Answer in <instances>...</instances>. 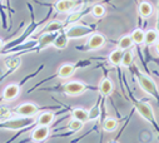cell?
Returning <instances> with one entry per match:
<instances>
[{"label":"cell","instance_id":"cell-1","mask_svg":"<svg viewBox=\"0 0 159 143\" xmlns=\"http://www.w3.org/2000/svg\"><path fill=\"white\" fill-rule=\"evenodd\" d=\"M138 83H139L140 88H142L145 93L150 94L152 97H157V95H158L157 85H155L154 81H153L152 78H149L148 76L142 74V73H140V74H138Z\"/></svg>","mask_w":159,"mask_h":143},{"label":"cell","instance_id":"cell-2","mask_svg":"<svg viewBox=\"0 0 159 143\" xmlns=\"http://www.w3.org/2000/svg\"><path fill=\"white\" fill-rule=\"evenodd\" d=\"M135 109L139 113V116L143 117L149 123H154L155 122L154 111L152 108V105H149L148 103H145V102H137L135 103Z\"/></svg>","mask_w":159,"mask_h":143},{"label":"cell","instance_id":"cell-3","mask_svg":"<svg viewBox=\"0 0 159 143\" xmlns=\"http://www.w3.org/2000/svg\"><path fill=\"white\" fill-rule=\"evenodd\" d=\"M38 112H39V108L34 103H23L15 108V113L18 116L25 117V118H31V117L36 116Z\"/></svg>","mask_w":159,"mask_h":143},{"label":"cell","instance_id":"cell-4","mask_svg":"<svg viewBox=\"0 0 159 143\" xmlns=\"http://www.w3.org/2000/svg\"><path fill=\"white\" fill-rule=\"evenodd\" d=\"M85 84L83 82H79V81H73L69 82L64 85V92L66 95L70 97H75V95H80L85 92Z\"/></svg>","mask_w":159,"mask_h":143},{"label":"cell","instance_id":"cell-5","mask_svg":"<svg viewBox=\"0 0 159 143\" xmlns=\"http://www.w3.org/2000/svg\"><path fill=\"white\" fill-rule=\"evenodd\" d=\"M90 33L92 30L88 26H71L65 31V35L68 39H76V38H83Z\"/></svg>","mask_w":159,"mask_h":143},{"label":"cell","instance_id":"cell-6","mask_svg":"<svg viewBox=\"0 0 159 143\" xmlns=\"http://www.w3.org/2000/svg\"><path fill=\"white\" fill-rule=\"evenodd\" d=\"M31 119L30 118H25V117H20V118H16V119H8L5 121L4 123V127L5 128H9V129H20V128H24L29 124H31Z\"/></svg>","mask_w":159,"mask_h":143},{"label":"cell","instance_id":"cell-7","mask_svg":"<svg viewBox=\"0 0 159 143\" xmlns=\"http://www.w3.org/2000/svg\"><path fill=\"white\" fill-rule=\"evenodd\" d=\"M104 44H105V38H104V35H102V34H99V33L92 34L90 37H89V39H88V42H87L88 49H92V50L99 49V48H102Z\"/></svg>","mask_w":159,"mask_h":143},{"label":"cell","instance_id":"cell-8","mask_svg":"<svg viewBox=\"0 0 159 143\" xmlns=\"http://www.w3.org/2000/svg\"><path fill=\"white\" fill-rule=\"evenodd\" d=\"M49 127H45V126H38L33 133H31V139L35 141V142H43L44 139L48 138L49 136Z\"/></svg>","mask_w":159,"mask_h":143},{"label":"cell","instance_id":"cell-9","mask_svg":"<svg viewBox=\"0 0 159 143\" xmlns=\"http://www.w3.org/2000/svg\"><path fill=\"white\" fill-rule=\"evenodd\" d=\"M20 93V87L15 83H11L9 85H7L3 90V98L5 100H13L15 99Z\"/></svg>","mask_w":159,"mask_h":143},{"label":"cell","instance_id":"cell-10","mask_svg":"<svg viewBox=\"0 0 159 143\" xmlns=\"http://www.w3.org/2000/svg\"><path fill=\"white\" fill-rule=\"evenodd\" d=\"M75 4H76L75 0H59L55 4V9L59 13H68L75 7Z\"/></svg>","mask_w":159,"mask_h":143},{"label":"cell","instance_id":"cell-11","mask_svg":"<svg viewBox=\"0 0 159 143\" xmlns=\"http://www.w3.org/2000/svg\"><path fill=\"white\" fill-rule=\"evenodd\" d=\"M75 72V68L73 64H63L59 69H58V77L61 78V79H68L70 78Z\"/></svg>","mask_w":159,"mask_h":143},{"label":"cell","instance_id":"cell-12","mask_svg":"<svg viewBox=\"0 0 159 143\" xmlns=\"http://www.w3.org/2000/svg\"><path fill=\"white\" fill-rule=\"evenodd\" d=\"M53 121H54V113L53 112H43L36 119L38 126H45V127H49L53 123Z\"/></svg>","mask_w":159,"mask_h":143},{"label":"cell","instance_id":"cell-13","mask_svg":"<svg viewBox=\"0 0 159 143\" xmlns=\"http://www.w3.org/2000/svg\"><path fill=\"white\" fill-rule=\"evenodd\" d=\"M138 13L143 18H149L153 14V5L148 2H140L138 5Z\"/></svg>","mask_w":159,"mask_h":143},{"label":"cell","instance_id":"cell-14","mask_svg":"<svg viewBox=\"0 0 159 143\" xmlns=\"http://www.w3.org/2000/svg\"><path fill=\"white\" fill-rule=\"evenodd\" d=\"M71 117H73L74 119H78V121L83 122V123H87V122L89 121V113H88V111L84 109V108H75V109H73Z\"/></svg>","mask_w":159,"mask_h":143},{"label":"cell","instance_id":"cell-15","mask_svg":"<svg viewBox=\"0 0 159 143\" xmlns=\"http://www.w3.org/2000/svg\"><path fill=\"white\" fill-rule=\"evenodd\" d=\"M113 88H114L113 87V82L110 79H108V78L103 79L100 82V84H99V92L105 97H108V95H110L113 93Z\"/></svg>","mask_w":159,"mask_h":143},{"label":"cell","instance_id":"cell-16","mask_svg":"<svg viewBox=\"0 0 159 143\" xmlns=\"http://www.w3.org/2000/svg\"><path fill=\"white\" fill-rule=\"evenodd\" d=\"M159 40V34L155 29H149L144 33V43L148 45H152Z\"/></svg>","mask_w":159,"mask_h":143},{"label":"cell","instance_id":"cell-17","mask_svg":"<svg viewBox=\"0 0 159 143\" xmlns=\"http://www.w3.org/2000/svg\"><path fill=\"white\" fill-rule=\"evenodd\" d=\"M55 38H57V35L54 33H45L43 37L40 38V42H39V48L43 49V48L53 44V42L55 40Z\"/></svg>","mask_w":159,"mask_h":143},{"label":"cell","instance_id":"cell-18","mask_svg":"<svg viewBox=\"0 0 159 143\" xmlns=\"http://www.w3.org/2000/svg\"><path fill=\"white\" fill-rule=\"evenodd\" d=\"M123 50H120V49H114L110 54H109V62L111 63V64H114V65H116V64H120V62H122V58H123Z\"/></svg>","mask_w":159,"mask_h":143},{"label":"cell","instance_id":"cell-19","mask_svg":"<svg viewBox=\"0 0 159 143\" xmlns=\"http://www.w3.org/2000/svg\"><path fill=\"white\" fill-rule=\"evenodd\" d=\"M133 40L130 38V35H124V37L120 38V40H119L118 45H119V49L120 50H128L133 47Z\"/></svg>","mask_w":159,"mask_h":143},{"label":"cell","instance_id":"cell-20","mask_svg":"<svg viewBox=\"0 0 159 143\" xmlns=\"http://www.w3.org/2000/svg\"><path fill=\"white\" fill-rule=\"evenodd\" d=\"M130 38H132L134 44H143L144 43V31L142 29H135L132 33Z\"/></svg>","mask_w":159,"mask_h":143},{"label":"cell","instance_id":"cell-21","mask_svg":"<svg viewBox=\"0 0 159 143\" xmlns=\"http://www.w3.org/2000/svg\"><path fill=\"white\" fill-rule=\"evenodd\" d=\"M53 45L57 49H64V48H66V45H68V38H66V35H58V37L55 38V40L53 42Z\"/></svg>","mask_w":159,"mask_h":143},{"label":"cell","instance_id":"cell-22","mask_svg":"<svg viewBox=\"0 0 159 143\" xmlns=\"http://www.w3.org/2000/svg\"><path fill=\"white\" fill-rule=\"evenodd\" d=\"M116 126H118V123H116V121L114 118H105L104 122H103V129L105 132H113V131H115Z\"/></svg>","mask_w":159,"mask_h":143},{"label":"cell","instance_id":"cell-23","mask_svg":"<svg viewBox=\"0 0 159 143\" xmlns=\"http://www.w3.org/2000/svg\"><path fill=\"white\" fill-rule=\"evenodd\" d=\"M61 28H63L61 23H58V21H50L49 24L45 25V28L43 29V33H44V34H45V33H55V31L60 30Z\"/></svg>","mask_w":159,"mask_h":143},{"label":"cell","instance_id":"cell-24","mask_svg":"<svg viewBox=\"0 0 159 143\" xmlns=\"http://www.w3.org/2000/svg\"><path fill=\"white\" fill-rule=\"evenodd\" d=\"M133 59H134V55H133V52L128 50L125 53H123V58H122V62L120 64L124 67V68H129L133 63Z\"/></svg>","mask_w":159,"mask_h":143},{"label":"cell","instance_id":"cell-25","mask_svg":"<svg viewBox=\"0 0 159 143\" xmlns=\"http://www.w3.org/2000/svg\"><path fill=\"white\" fill-rule=\"evenodd\" d=\"M21 63V59L20 58H16V57H13V58H8L5 60V65L8 69L13 70V69H16Z\"/></svg>","mask_w":159,"mask_h":143},{"label":"cell","instance_id":"cell-26","mask_svg":"<svg viewBox=\"0 0 159 143\" xmlns=\"http://www.w3.org/2000/svg\"><path fill=\"white\" fill-rule=\"evenodd\" d=\"M105 13H107L105 8L103 5H100V4H97V5H94L92 8V15L94 18H103L105 15Z\"/></svg>","mask_w":159,"mask_h":143},{"label":"cell","instance_id":"cell-27","mask_svg":"<svg viewBox=\"0 0 159 143\" xmlns=\"http://www.w3.org/2000/svg\"><path fill=\"white\" fill-rule=\"evenodd\" d=\"M84 123L80 122V121H78V119H70V122L68 123V129L73 131V132H78V131H80L83 128Z\"/></svg>","mask_w":159,"mask_h":143},{"label":"cell","instance_id":"cell-28","mask_svg":"<svg viewBox=\"0 0 159 143\" xmlns=\"http://www.w3.org/2000/svg\"><path fill=\"white\" fill-rule=\"evenodd\" d=\"M11 116V111L5 105L0 107V121H8Z\"/></svg>","mask_w":159,"mask_h":143},{"label":"cell","instance_id":"cell-29","mask_svg":"<svg viewBox=\"0 0 159 143\" xmlns=\"http://www.w3.org/2000/svg\"><path fill=\"white\" fill-rule=\"evenodd\" d=\"M99 108L98 107H94V108H92L90 111H88V113H89V121H94V119H97L98 117H99Z\"/></svg>","mask_w":159,"mask_h":143},{"label":"cell","instance_id":"cell-30","mask_svg":"<svg viewBox=\"0 0 159 143\" xmlns=\"http://www.w3.org/2000/svg\"><path fill=\"white\" fill-rule=\"evenodd\" d=\"M155 50H157V53L159 54V40L157 42V45H155Z\"/></svg>","mask_w":159,"mask_h":143},{"label":"cell","instance_id":"cell-31","mask_svg":"<svg viewBox=\"0 0 159 143\" xmlns=\"http://www.w3.org/2000/svg\"><path fill=\"white\" fill-rule=\"evenodd\" d=\"M2 47H3V40L0 39V49H2Z\"/></svg>","mask_w":159,"mask_h":143},{"label":"cell","instance_id":"cell-32","mask_svg":"<svg viewBox=\"0 0 159 143\" xmlns=\"http://www.w3.org/2000/svg\"><path fill=\"white\" fill-rule=\"evenodd\" d=\"M157 31H158V34H159V23H158V30H157Z\"/></svg>","mask_w":159,"mask_h":143},{"label":"cell","instance_id":"cell-33","mask_svg":"<svg viewBox=\"0 0 159 143\" xmlns=\"http://www.w3.org/2000/svg\"><path fill=\"white\" fill-rule=\"evenodd\" d=\"M109 143H118V142H114V141H111V142H109Z\"/></svg>","mask_w":159,"mask_h":143},{"label":"cell","instance_id":"cell-34","mask_svg":"<svg viewBox=\"0 0 159 143\" xmlns=\"http://www.w3.org/2000/svg\"><path fill=\"white\" fill-rule=\"evenodd\" d=\"M0 2H2V0H0Z\"/></svg>","mask_w":159,"mask_h":143}]
</instances>
